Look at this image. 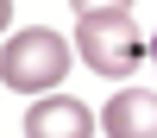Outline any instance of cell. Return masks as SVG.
Instances as JSON below:
<instances>
[{
  "mask_svg": "<svg viewBox=\"0 0 157 138\" xmlns=\"http://www.w3.org/2000/svg\"><path fill=\"white\" fill-rule=\"evenodd\" d=\"M69 75V44H63L50 25H25V32L6 38L0 50V82L19 88V94H44Z\"/></svg>",
  "mask_w": 157,
  "mask_h": 138,
  "instance_id": "6da1fadb",
  "label": "cell"
},
{
  "mask_svg": "<svg viewBox=\"0 0 157 138\" xmlns=\"http://www.w3.org/2000/svg\"><path fill=\"white\" fill-rule=\"evenodd\" d=\"M75 50H82V63L94 75H132L151 44L132 25V13H120V19H82L75 25Z\"/></svg>",
  "mask_w": 157,
  "mask_h": 138,
  "instance_id": "7a4b0ae2",
  "label": "cell"
},
{
  "mask_svg": "<svg viewBox=\"0 0 157 138\" xmlns=\"http://www.w3.org/2000/svg\"><path fill=\"white\" fill-rule=\"evenodd\" d=\"M94 113L82 107V100L69 94H44L32 100V113H25V138H94Z\"/></svg>",
  "mask_w": 157,
  "mask_h": 138,
  "instance_id": "3957f363",
  "label": "cell"
},
{
  "mask_svg": "<svg viewBox=\"0 0 157 138\" xmlns=\"http://www.w3.org/2000/svg\"><path fill=\"white\" fill-rule=\"evenodd\" d=\"M101 125H107V138H157V94L120 88L107 100V113H101Z\"/></svg>",
  "mask_w": 157,
  "mask_h": 138,
  "instance_id": "277c9868",
  "label": "cell"
},
{
  "mask_svg": "<svg viewBox=\"0 0 157 138\" xmlns=\"http://www.w3.org/2000/svg\"><path fill=\"white\" fill-rule=\"evenodd\" d=\"M75 19H120V13H132V0H69Z\"/></svg>",
  "mask_w": 157,
  "mask_h": 138,
  "instance_id": "5b68a950",
  "label": "cell"
},
{
  "mask_svg": "<svg viewBox=\"0 0 157 138\" xmlns=\"http://www.w3.org/2000/svg\"><path fill=\"white\" fill-rule=\"evenodd\" d=\"M6 19H13V0H0V32H6Z\"/></svg>",
  "mask_w": 157,
  "mask_h": 138,
  "instance_id": "8992f818",
  "label": "cell"
},
{
  "mask_svg": "<svg viewBox=\"0 0 157 138\" xmlns=\"http://www.w3.org/2000/svg\"><path fill=\"white\" fill-rule=\"evenodd\" d=\"M151 57H157V38H151Z\"/></svg>",
  "mask_w": 157,
  "mask_h": 138,
  "instance_id": "52a82bcc",
  "label": "cell"
}]
</instances>
